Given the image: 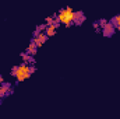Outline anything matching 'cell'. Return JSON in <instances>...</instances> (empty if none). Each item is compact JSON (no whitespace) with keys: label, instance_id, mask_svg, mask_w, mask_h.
<instances>
[{"label":"cell","instance_id":"1","mask_svg":"<svg viewBox=\"0 0 120 119\" xmlns=\"http://www.w3.org/2000/svg\"><path fill=\"white\" fill-rule=\"evenodd\" d=\"M73 18H74V13H73L71 8H66V10H63V11L60 13V16H59V20L63 23V24H68V23H71Z\"/></svg>","mask_w":120,"mask_h":119},{"label":"cell","instance_id":"2","mask_svg":"<svg viewBox=\"0 0 120 119\" xmlns=\"http://www.w3.org/2000/svg\"><path fill=\"white\" fill-rule=\"evenodd\" d=\"M27 74H28V69H27L25 66H21V67L17 70V76H18V79H20V80H22Z\"/></svg>","mask_w":120,"mask_h":119}]
</instances>
